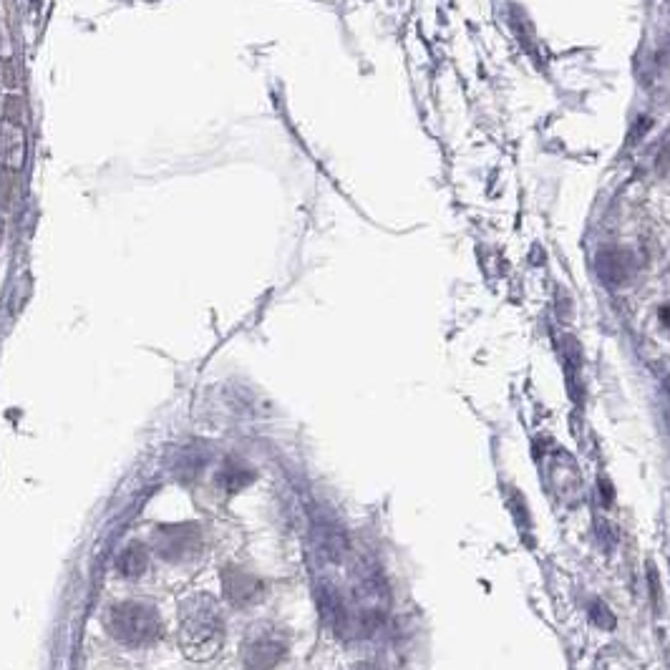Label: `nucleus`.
I'll return each mask as SVG.
<instances>
[{
    "mask_svg": "<svg viewBox=\"0 0 670 670\" xmlns=\"http://www.w3.org/2000/svg\"><path fill=\"white\" fill-rule=\"evenodd\" d=\"M179 643L187 658L210 660L225 643V618L212 595H192L179 608Z\"/></svg>",
    "mask_w": 670,
    "mask_h": 670,
    "instance_id": "nucleus-1",
    "label": "nucleus"
},
{
    "mask_svg": "<svg viewBox=\"0 0 670 670\" xmlns=\"http://www.w3.org/2000/svg\"><path fill=\"white\" fill-rule=\"evenodd\" d=\"M106 630L119 643L147 645L162 635V618L152 605L144 602H121L106 613Z\"/></svg>",
    "mask_w": 670,
    "mask_h": 670,
    "instance_id": "nucleus-2",
    "label": "nucleus"
},
{
    "mask_svg": "<svg viewBox=\"0 0 670 670\" xmlns=\"http://www.w3.org/2000/svg\"><path fill=\"white\" fill-rule=\"evenodd\" d=\"M26 111H23L21 96H8L3 109V124H0V154H3V169L8 174H21L28 159V131Z\"/></svg>",
    "mask_w": 670,
    "mask_h": 670,
    "instance_id": "nucleus-3",
    "label": "nucleus"
},
{
    "mask_svg": "<svg viewBox=\"0 0 670 670\" xmlns=\"http://www.w3.org/2000/svg\"><path fill=\"white\" fill-rule=\"evenodd\" d=\"M542 474H545L547 492L557 499V502L575 507L582 499V477L577 469L575 459L567 451L552 449L547 451L545 461H542Z\"/></svg>",
    "mask_w": 670,
    "mask_h": 670,
    "instance_id": "nucleus-4",
    "label": "nucleus"
},
{
    "mask_svg": "<svg viewBox=\"0 0 670 670\" xmlns=\"http://www.w3.org/2000/svg\"><path fill=\"white\" fill-rule=\"evenodd\" d=\"M164 560H184L199 550V532L194 527H162L154 534Z\"/></svg>",
    "mask_w": 670,
    "mask_h": 670,
    "instance_id": "nucleus-5",
    "label": "nucleus"
},
{
    "mask_svg": "<svg viewBox=\"0 0 670 670\" xmlns=\"http://www.w3.org/2000/svg\"><path fill=\"white\" fill-rule=\"evenodd\" d=\"M222 587H225V597L232 605H252L255 600H260L262 595V582L255 575L245 570H237V567H225L222 570Z\"/></svg>",
    "mask_w": 670,
    "mask_h": 670,
    "instance_id": "nucleus-6",
    "label": "nucleus"
},
{
    "mask_svg": "<svg viewBox=\"0 0 670 670\" xmlns=\"http://www.w3.org/2000/svg\"><path fill=\"white\" fill-rule=\"evenodd\" d=\"M285 648L275 638H257L245 650V670H273L283 660Z\"/></svg>",
    "mask_w": 670,
    "mask_h": 670,
    "instance_id": "nucleus-7",
    "label": "nucleus"
},
{
    "mask_svg": "<svg viewBox=\"0 0 670 670\" xmlns=\"http://www.w3.org/2000/svg\"><path fill=\"white\" fill-rule=\"evenodd\" d=\"M119 572L124 577H139L147 572L149 567V555L144 547L139 545H129L124 552L119 555V562H116Z\"/></svg>",
    "mask_w": 670,
    "mask_h": 670,
    "instance_id": "nucleus-8",
    "label": "nucleus"
},
{
    "mask_svg": "<svg viewBox=\"0 0 670 670\" xmlns=\"http://www.w3.org/2000/svg\"><path fill=\"white\" fill-rule=\"evenodd\" d=\"M252 479H255V474H252L245 464H240V461H227V466L220 472L217 482H220L227 492H240V489H245Z\"/></svg>",
    "mask_w": 670,
    "mask_h": 670,
    "instance_id": "nucleus-9",
    "label": "nucleus"
},
{
    "mask_svg": "<svg viewBox=\"0 0 670 670\" xmlns=\"http://www.w3.org/2000/svg\"><path fill=\"white\" fill-rule=\"evenodd\" d=\"M356 670H378V668L371 663H361V665H356Z\"/></svg>",
    "mask_w": 670,
    "mask_h": 670,
    "instance_id": "nucleus-10",
    "label": "nucleus"
}]
</instances>
